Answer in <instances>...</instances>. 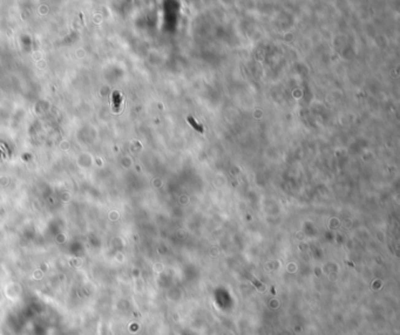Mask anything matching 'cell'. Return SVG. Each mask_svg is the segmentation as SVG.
Wrapping results in <instances>:
<instances>
[{
  "label": "cell",
  "instance_id": "cell-1",
  "mask_svg": "<svg viewBox=\"0 0 400 335\" xmlns=\"http://www.w3.org/2000/svg\"><path fill=\"white\" fill-rule=\"evenodd\" d=\"M188 122H189L191 127H192V128H194L195 130H197L198 133H203V131H204V130H203V128H202V127H201V125L198 124V123H197L195 120H194V117H192V116H188Z\"/></svg>",
  "mask_w": 400,
  "mask_h": 335
}]
</instances>
